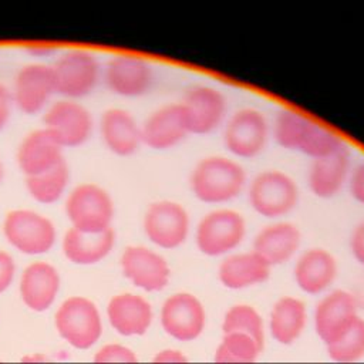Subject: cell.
<instances>
[{
  "instance_id": "1",
  "label": "cell",
  "mask_w": 364,
  "mask_h": 364,
  "mask_svg": "<svg viewBox=\"0 0 364 364\" xmlns=\"http://www.w3.org/2000/svg\"><path fill=\"white\" fill-rule=\"evenodd\" d=\"M270 129L279 146L303 154L310 159L326 156L346 145V141L334 129L293 108L277 111Z\"/></svg>"
},
{
  "instance_id": "2",
  "label": "cell",
  "mask_w": 364,
  "mask_h": 364,
  "mask_svg": "<svg viewBox=\"0 0 364 364\" xmlns=\"http://www.w3.org/2000/svg\"><path fill=\"white\" fill-rule=\"evenodd\" d=\"M246 169L237 159L225 155H208L191 171L192 195L208 205H225L239 198L247 186Z\"/></svg>"
},
{
  "instance_id": "3",
  "label": "cell",
  "mask_w": 364,
  "mask_h": 364,
  "mask_svg": "<svg viewBox=\"0 0 364 364\" xmlns=\"http://www.w3.org/2000/svg\"><path fill=\"white\" fill-rule=\"evenodd\" d=\"M250 208L260 216L280 220L299 203L300 192L293 176L282 169H263L246 186Z\"/></svg>"
},
{
  "instance_id": "4",
  "label": "cell",
  "mask_w": 364,
  "mask_h": 364,
  "mask_svg": "<svg viewBox=\"0 0 364 364\" xmlns=\"http://www.w3.org/2000/svg\"><path fill=\"white\" fill-rule=\"evenodd\" d=\"M247 233L246 219L232 208H216L206 212L195 228L198 250L210 257L233 253Z\"/></svg>"
},
{
  "instance_id": "5",
  "label": "cell",
  "mask_w": 364,
  "mask_h": 364,
  "mask_svg": "<svg viewBox=\"0 0 364 364\" xmlns=\"http://www.w3.org/2000/svg\"><path fill=\"white\" fill-rule=\"evenodd\" d=\"M270 136V122L257 108H239L228 115L223 124V145L237 159L250 161L259 156L266 149Z\"/></svg>"
},
{
  "instance_id": "6",
  "label": "cell",
  "mask_w": 364,
  "mask_h": 364,
  "mask_svg": "<svg viewBox=\"0 0 364 364\" xmlns=\"http://www.w3.org/2000/svg\"><path fill=\"white\" fill-rule=\"evenodd\" d=\"M65 215L70 228L98 233L112 228L115 206L111 195L94 182L77 185L67 196Z\"/></svg>"
},
{
  "instance_id": "7",
  "label": "cell",
  "mask_w": 364,
  "mask_h": 364,
  "mask_svg": "<svg viewBox=\"0 0 364 364\" xmlns=\"http://www.w3.org/2000/svg\"><path fill=\"white\" fill-rule=\"evenodd\" d=\"M3 235L10 246L30 256L50 252L57 240L53 220L31 209L7 212L3 220Z\"/></svg>"
},
{
  "instance_id": "8",
  "label": "cell",
  "mask_w": 364,
  "mask_h": 364,
  "mask_svg": "<svg viewBox=\"0 0 364 364\" xmlns=\"http://www.w3.org/2000/svg\"><path fill=\"white\" fill-rule=\"evenodd\" d=\"M142 229L152 245L172 250L186 242L191 232V215L176 200H155L149 203L144 213Z\"/></svg>"
},
{
  "instance_id": "9",
  "label": "cell",
  "mask_w": 364,
  "mask_h": 364,
  "mask_svg": "<svg viewBox=\"0 0 364 364\" xmlns=\"http://www.w3.org/2000/svg\"><path fill=\"white\" fill-rule=\"evenodd\" d=\"M54 323L58 334L80 350L94 346L102 333L101 316L95 303L82 296L65 299L55 313Z\"/></svg>"
},
{
  "instance_id": "10",
  "label": "cell",
  "mask_w": 364,
  "mask_h": 364,
  "mask_svg": "<svg viewBox=\"0 0 364 364\" xmlns=\"http://www.w3.org/2000/svg\"><path fill=\"white\" fill-rule=\"evenodd\" d=\"M51 68L55 92L74 101L91 94L101 77V65L97 57L87 50L65 51Z\"/></svg>"
},
{
  "instance_id": "11",
  "label": "cell",
  "mask_w": 364,
  "mask_h": 364,
  "mask_svg": "<svg viewBox=\"0 0 364 364\" xmlns=\"http://www.w3.org/2000/svg\"><path fill=\"white\" fill-rule=\"evenodd\" d=\"M44 129L64 148H75L88 141L94 121L91 112L78 101L58 100L46 109L43 115Z\"/></svg>"
},
{
  "instance_id": "12",
  "label": "cell",
  "mask_w": 364,
  "mask_h": 364,
  "mask_svg": "<svg viewBox=\"0 0 364 364\" xmlns=\"http://www.w3.org/2000/svg\"><path fill=\"white\" fill-rule=\"evenodd\" d=\"M181 104L186 112L191 135H208L223 127L228 118V101L222 91L212 85H191Z\"/></svg>"
},
{
  "instance_id": "13",
  "label": "cell",
  "mask_w": 364,
  "mask_h": 364,
  "mask_svg": "<svg viewBox=\"0 0 364 364\" xmlns=\"http://www.w3.org/2000/svg\"><path fill=\"white\" fill-rule=\"evenodd\" d=\"M142 144L155 151L178 146L189 135V124L183 105L168 102L154 109L141 124Z\"/></svg>"
},
{
  "instance_id": "14",
  "label": "cell",
  "mask_w": 364,
  "mask_h": 364,
  "mask_svg": "<svg viewBox=\"0 0 364 364\" xmlns=\"http://www.w3.org/2000/svg\"><path fill=\"white\" fill-rule=\"evenodd\" d=\"M119 264L124 277L145 291H161L169 283L171 267L166 259L151 247L142 245L127 246Z\"/></svg>"
},
{
  "instance_id": "15",
  "label": "cell",
  "mask_w": 364,
  "mask_h": 364,
  "mask_svg": "<svg viewBox=\"0 0 364 364\" xmlns=\"http://www.w3.org/2000/svg\"><path fill=\"white\" fill-rule=\"evenodd\" d=\"M205 307L192 293L179 291L162 303L161 326L166 334L179 341L198 338L205 328Z\"/></svg>"
},
{
  "instance_id": "16",
  "label": "cell",
  "mask_w": 364,
  "mask_h": 364,
  "mask_svg": "<svg viewBox=\"0 0 364 364\" xmlns=\"http://www.w3.org/2000/svg\"><path fill=\"white\" fill-rule=\"evenodd\" d=\"M154 80L152 65L145 58L134 54L112 55L104 68L107 88L121 97L145 95L152 88Z\"/></svg>"
},
{
  "instance_id": "17",
  "label": "cell",
  "mask_w": 364,
  "mask_h": 364,
  "mask_svg": "<svg viewBox=\"0 0 364 364\" xmlns=\"http://www.w3.org/2000/svg\"><path fill=\"white\" fill-rule=\"evenodd\" d=\"M53 94H55V82L51 65L31 63L16 73L11 97L21 112L27 115L41 112Z\"/></svg>"
},
{
  "instance_id": "18",
  "label": "cell",
  "mask_w": 364,
  "mask_h": 364,
  "mask_svg": "<svg viewBox=\"0 0 364 364\" xmlns=\"http://www.w3.org/2000/svg\"><path fill=\"white\" fill-rule=\"evenodd\" d=\"M351 168V151L346 144L326 156L311 159L307 172V186L314 196L331 199L347 185Z\"/></svg>"
},
{
  "instance_id": "19",
  "label": "cell",
  "mask_w": 364,
  "mask_h": 364,
  "mask_svg": "<svg viewBox=\"0 0 364 364\" xmlns=\"http://www.w3.org/2000/svg\"><path fill=\"white\" fill-rule=\"evenodd\" d=\"M358 317L357 303L351 293L337 289L326 294L316 306L314 327L326 343L338 338Z\"/></svg>"
},
{
  "instance_id": "20",
  "label": "cell",
  "mask_w": 364,
  "mask_h": 364,
  "mask_svg": "<svg viewBox=\"0 0 364 364\" xmlns=\"http://www.w3.org/2000/svg\"><path fill=\"white\" fill-rule=\"evenodd\" d=\"M301 232L289 220H273L263 226L253 237L252 250L267 264L276 266L289 262L300 249Z\"/></svg>"
},
{
  "instance_id": "21",
  "label": "cell",
  "mask_w": 364,
  "mask_h": 364,
  "mask_svg": "<svg viewBox=\"0 0 364 364\" xmlns=\"http://www.w3.org/2000/svg\"><path fill=\"white\" fill-rule=\"evenodd\" d=\"M100 132L105 146L118 156H131L142 145L141 124L124 108H108L100 119Z\"/></svg>"
},
{
  "instance_id": "22",
  "label": "cell",
  "mask_w": 364,
  "mask_h": 364,
  "mask_svg": "<svg viewBox=\"0 0 364 364\" xmlns=\"http://www.w3.org/2000/svg\"><path fill=\"white\" fill-rule=\"evenodd\" d=\"M17 165L26 178L43 173L64 159L63 148L44 129H34L28 132L20 142L16 154Z\"/></svg>"
},
{
  "instance_id": "23",
  "label": "cell",
  "mask_w": 364,
  "mask_h": 364,
  "mask_svg": "<svg viewBox=\"0 0 364 364\" xmlns=\"http://www.w3.org/2000/svg\"><path fill=\"white\" fill-rule=\"evenodd\" d=\"M337 259L324 247L304 250L294 264V280L304 293L318 294L327 290L337 279Z\"/></svg>"
},
{
  "instance_id": "24",
  "label": "cell",
  "mask_w": 364,
  "mask_h": 364,
  "mask_svg": "<svg viewBox=\"0 0 364 364\" xmlns=\"http://www.w3.org/2000/svg\"><path fill=\"white\" fill-rule=\"evenodd\" d=\"M60 273L47 262L30 263L20 279V297L33 311H44L54 303L60 290Z\"/></svg>"
},
{
  "instance_id": "25",
  "label": "cell",
  "mask_w": 364,
  "mask_h": 364,
  "mask_svg": "<svg viewBox=\"0 0 364 364\" xmlns=\"http://www.w3.org/2000/svg\"><path fill=\"white\" fill-rule=\"evenodd\" d=\"M108 321L121 336H142L152 323L151 303L139 294L121 293L108 301Z\"/></svg>"
},
{
  "instance_id": "26",
  "label": "cell",
  "mask_w": 364,
  "mask_h": 364,
  "mask_svg": "<svg viewBox=\"0 0 364 364\" xmlns=\"http://www.w3.org/2000/svg\"><path fill=\"white\" fill-rule=\"evenodd\" d=\"M270 276V266L252 249L233 252L222 259L218 267V277L222 286L240 290L264 283Z\"/></svg>"
},
{
  "instance_id": "27",
  "label": "cell",
  "mask_w": 364,
  "mask_h": 364,
  "mask_svg": "<svg viewBox=\"0 0 364 364\" xmlns=\"http://www.w3.org/2000/svg\"><path fill=\"white\" fill-rule=\"evenodd\" d=\"M115 240L117 235L112 228L98 233H88L70 228L63 236L61 249L68 262L88 266L105 259L114 249Z\"/></svg>"
},
{
  "instance_id": "28",
  "label": "cell",
  "mask_w": 364,
  "mask_h": 364,
  "mask_svg": "<svg viewBox=\"0 0 364 364\" xmlns=\"http://www.w3.org/2000/svg\"><path fill=\"white\" fill-rule=\"evenodd\" d=\"M307 320L306 304L293 296H283L272 307L269 328L276 341L291 344L304 330Z\"/></svg>"
},
{
  "instance_id": "29",
  "label": "cell",
  "mask_w": 364,
  "mask_h": 364,
  "mask_svg": "<svg viewBox=\"0 0 364 364\" xmlns=\"http://www.w3.org/2000/svg\"><path fill=\"white\" fill-rule=\"evenodd\" d=\"M70 182V166L65 159L54 168L26 178V189L28 195L38 203L51 205L61 199Z\"/></svg>"
},
{
  "instance_id": "30",
  "label": "cell",
  "mask_w": 364,
  "mask_h": 364,
  "mask_svg": "<svg viewBox=\"0 0 364 364\" xmlns=\"http://www.w3.org/2000/svg\"><path fill=\"white\" fill-rule=\"evenodd\" d=\"M223 334L228 333H243L252 337L256 344L263 348L264 343V326L262 316L257 310L249 304L232 306L223 317L222 323Z\"/></svg>"
},
{
  "instance_id": "31",
  "label": "cell",
  "mask_w": 364,
  "mask_h": 364,
  "mask_svg": "<svg viewBox=\"0 0 364 364\" xmlns=\"http://www.w3.org/2000/svg\"><path fill=\"white\" fill-rule=\"evenodd\" d=\"M262 348L243 333L223 334L215 353V364H255Z\"/></svg>"
},
{
  "instance_id": "32",
  "label": "cell",
  "mask_w": 364,
  "mask_h": 364,
  "mask_svg": "<svg viewBox=\"0 0 364 364\" xmlns=\"http://www.w3.org/2000/svg\"><path fill=\"white\" fill-rule=\"evenodd\" d=\"M331 360L353 363L364 357V318L360 316L334 341L326 344Z\"/></svg>"
},
{
  "instance_id": "33",
  "label": "cell",
  "mask_w": 364,
  "mask_h": 364,
  "mask_svg": "<svg viewBox=\"0 0 364 364\" xmlns=\"http://www.w3.org/2000/svg\"><path fill=\"white\" fill-rule=\"evenodd\" d=\"M92 364H139L135 353L121 344H107L94 355Z\"/></svg>"
},
{
  "instance_id": "34",
  "label": "cell",
  "mask_w": 364,
  "mask_h": 364,
  "mask_svg": "<svg viewBox=\"0 0 364 364\" xmlns=\"http://www.w3.org/2000/svg\"><path fill=\"white\" fill-rule=\"evenodd\" d=\"M347 186L351 198L364 206V161L351 168Z\"/></svg>"
},
{
  "instance_id": "35",
  "label": "cell",
  "mask_w": 364,
  "mask_h": 364,
  "mask_svg": "<svg viewBox=\"0 0 364 364\" xmlns=\"http://www.w3.org/2000/svg\"><path fill=\"white\" fill-rule=\"evenodd\" d=\"M348 246L355 262L364 266V220L358 222L353 228L348 239Z\"/></svg>"
},
{
  "instance_id": "36",
  "label": "cell",
  "mask_w": 364,
  "mask_h": 364,
  "mask_svg": "<svg viewBox=\"0 0 364 364\" xmlns=\"http://www.w3.org/2000/svg\"><path fill=\"white\" fill-rule=\"evenodd\" d=\"M16 273V263L10 253L0 250V293L6 291L11 284Z\"/></svg>"
},
{
  "instance_id": "37",
  "label": "cell",
  "mask_w": 364,
  "mask_h": 364,
  "mask_svg": "<svg viewBox=\"0 0 364 364\" xmlns=\"http://www.w3.org/2000/svg\"><path fill=\"white\" fill-rule=\"evenodd\" d=\"M13 97L11 91L0 82V132L7 127L10 117H11V109H13Z\"/></svg>"
},
{
  "instance_id": "38",
  "label": "cell",
  "mask_w": 364,
  "mask_h": 364,
  "mask_svg": "<svg viewBox=\"0 0 364 364\" xmlns=\"http://www.w3.org/2000/svg\"><path fill=\"white\" fill-rule=\"evenodd\" d=\"M151 364H189V361L179 350L166 348V350L159 351L152 358Z\"/></svg>"
},
{
  "instance_id": "39",
  "label": "cell",
  "mask_w": 364,
  "mask_h": 364,
  "mask_svg": "<svg viewBox=\"0 0 364 364\" xmlns=\"http://www.w3.org/2000/svg\"><path fill=\"white\" fill-rule=\"evenodd\" d=\"M21 364H51L48 361H46V358H43L41 355H33V357H26Z\"/></svg>"
},
{
  "instance_id": "40",
  "label": "cell",
  "mask_w": 364,
  "mask_h": 364,
  "mask_svg": "<svg viewBox=\"0 0 364 364\" xmlns=\"http://www.w3.org/2000/svg\"><path fill=\"white\" fill-rule=\"evenodd\" d=\"M3 178H4V165H3V162H1V159H0V183H1Z\"/></svg>"
},
{
  "instance_id": "41",
  "label": "cell",
  "mask_w": 364,
  "mask_h": 364,
  "mask_svg": "<svg viewBox=\"0 0 364 364\" xmlns=\"http://www.w3.org/2000/svg\"><path fill=\"white\" fill-rule=\"evenodd\" d=\"M0 364H4V363H1V361H0Z\"/></svg>"
}]
</instances>
